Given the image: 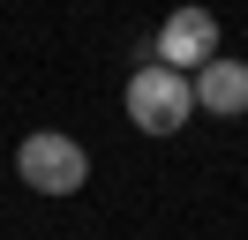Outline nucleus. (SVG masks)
Returning a JSON list of instances; mask_svg holds the SVG:
<instances>
[{"label": "nucleus", "mask_w": 248, "mask_h": 240, "mask_svg": "<svg viewBox=\"0 0 248 240\" xmlns=\"http://www.w3.org/2000/svg\"><path fill=\"white\" fill-rule=\"evenodd\" d=\"M16 173H23V188H38V195H76L83 180H91V158H83V143H76V135L38 128V135H23Z\"/></svg>", "instance_id": "nucleus-1"}, {"label": "nucleus", "mask_w": 248, "mask_h": 240, "mask_svg": "<svg viewBox=\"0 0 248 240\" xmlns=\"http://www.w3.org/2000/svg\"><path fill=\"white\" fill-rule=\"evenodd\" d=\"M188 113H196V90H188V75L158 68V60L128 75V120H136L143 135H173Z\"/></svg>", "instance_id": "nucleus-2"}, {"label": "nucleus", "mask_w": 248, "mask_h": 240, "mask_svg": "<svg viewBox=\"0 0 248 240\" xmlns=\"http://www.w3.org/2000/svg\"><path fill=\"white\" fill-rule=\"evenodd\" d=\"M151 53H158V68H173V75H196L203 60H218V23H211V8H173Z\"/></svg>", "instance_id": "nucleus-3"}, {"label": "nucleus", "mask_w": 248, "mask_h": 240, "mask_svg": "<svg viewBox=\"0 0 248 240\" xmlns=\"http://www.w3.org/2000/svg\"><path fill=\"white\" fill-rule=\"evenodd\" d=\"M188 90H196V105H203V113L241 120V113H248V60H226V53H218V60H203Z\"/></svg>", "instance_id": "nucleus-4"}]
</instances>
